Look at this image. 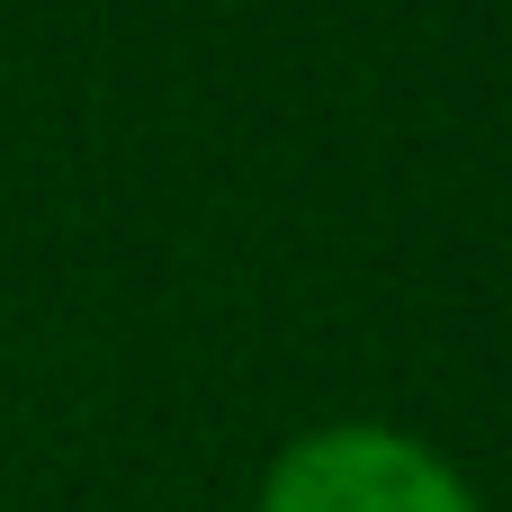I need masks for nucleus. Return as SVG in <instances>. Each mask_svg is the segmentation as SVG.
<instances>
[{
	"instance_id": "obj_1",
	"label": "nucleus",
	"mask_w": 512,
	"mask_h": 512,
	"mask_svg": "<svg viewBox=\"0 0 512 512\" xmlns=\"http://www.w3.org/2000/svg\"><path fill=\"white\" fill-rule=\"evenodd\" d=\"M261 512H477L468 477L387 423H324L261 477Z\"/></svg>"
}]
</instances>
